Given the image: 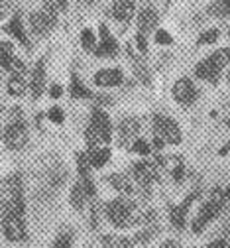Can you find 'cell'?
Returning a JSON list of instances; mask_svg holds the SVG:
<instances>
[{"label": "cell", "mask_w": 230, "mask_h": 248, "mask_svg": "<svg viewBox=\"0 0 230 248\" xmlns=\"http://www.w3.org/2000/svg\"><path fill=\"white\" fill-rule=\"evenodd\" d=\"M6 32H10V34H12V36H16L24 46H28V38H26V34H24V28H22L20 18H14V20L6 26Z\"/></svg>", "instance_id": "ffe728a7"}, {"label": "cell", "mask_w": 230, "mask_h": 248, "mask_svg": "<svg viewBox=\"0 0 230 248\" xmlns=\"http://www.w3.org/2000/svg\"><path fill=\"white\" fill-rule=\"evenodd\" d=\"M228 124H230V120H228Z\"/></svg>", "instance_id": "ee69618b"}, {"label": "cell", "mask_w": 230, "mask_h": 248, "mask_svg": "<svg viewBox=\"0 0 230 248\" xmlns=\"http://www.w3.org/2000/svg\"><path fill=\"white\" fill-rule=\"evenodd\" d=\"M158 24V14L154 8H144L138 16V26H140V34L150 32V30Z\"/></svg>", "instance_id": "5bb4252c"}, {"label": "cell", "mask_w": 230, "mask_h": 248, "mask_svg": "<svg viewBox=\"0 0 230 248\" xmlns=\"http://www.w3.org/2000/svg\"><path fill=\"white\" fill-rule=\"evenodd\" d=\"M81 42H83V47L87 51H95L97 49V40H95V34L91 32V30H85V32L81 34Z\"/></svg>", "instance_id": "4316f807"}, {"label": "cell", "mask_w": 230, "mask_h": 248, "mask_svg": "<svg viewBox=\"0 0 230 248\" xmlns=\"http://www.w3.org/2000/svg\"><path fill=\"white\" fill-rule=\"evenodd\" d=\"M108 158H110V150H106V148H93L91 154H89V162L95 168L104 166L108 162Z\"/></svg>", "instance_id": "ac0fdd59"}, {"label": "cell", "mask_w": 230, "mask_h": 248, "mask_svg": "<svg viewBox=\"0 0 230 248\" xmlns=\"http://www.w3.org/2000/svg\"><path fill=\"white\" fill-rule=\"evenodd\" d=\"M191 201H193V195L187 197V201H185L181 207L171 209V223H173L177 229H183V225H185V215H187V209H189Z\"/></svg>", "instance_id": "9a60e30c"}, {"label": "cell", "mask_w": 230, "mask_h": 248, "mask_svg": "<svg viewBox=\"0 0 230 248\" xmlns=\"http://www.w3.org/2000/svg\"><path fill=\"white\" fill-rule=\"evenodd\" d=\"M102 244L106 248H130V240L120 238V236H104Z\"/></svg>", "instance_id": "d4e9b609"}, {"label": "cell", "mask_w": 230, "mask_h": 248, "mask_svg": "<svg viewBox=\"0 0 230 248\" xmlns=\"http://www.w3.org/2000/svg\"><path fill=\"white\" fill-rule=\"evenodd\" d=\"M209 61L220 71V69L228 63V61H230V51H228V49H218V51H215V53L209 57Z\"/></svg>", "instance_id": "44dd1931"}, {"label": "cell", "mask_w": 230, "mask_h": 248, "mask_svg": "<svg viewBox=\"0 0 230 248\" xmlns=\"http://www.w3.org/2000/svg\"><path fill=\"white\" fill-rule=\"evenodd\" d=\"M136 44H138V49H140L142 53L148 49V46H146V38H144V34H140V32H138V36H136Z\"/></svg>", "instance_id": "d590c367"}, {"label": "cell", "mask_w": 230, "mask_h": 248, "mask_svg": "<svg viewBox=\"0 0 230 248\" xmlns=\"http://www.w3.org/2000/svg\"><path fill=\"white\" fill-rule=\"evenodd\" d=\"M106 215H108V219L114 227H128L132 223V211H130V205L122 199L118 201H112L108 203L106 207Z\"/></svg>", "instance_id": "7a4b0ae2"}, {"label": "cell", "mask_w": 230, "mask_h": 248, "mask_svg": "<svg viewBox=\"0 0 230 248\" xmlns=\"http://www.w3.org/2000/svg\"><path fill=\"white\" fill-rule=\"evenodd\" d=\"M12 57H14V55H12V44L0 42V65H2L4 69H8Z\"/></svg>", "instance_id": "7402d4cb"}, {"label": "cell", "mask_w": 230, "mask_h": 248, "mask_svg": "<svg viewBox=\"0 0 230 248\" xmlns=\"http://www.w3.org/2000/svg\"><path fill=\"white\" fill-rule=\"evenodd\" d=\"M173 179H175V181H181V179H183V166H181V164H177V166L173 168Z\"/></svg>", "instance_id": "8d00e7d4"}, {"label": "cell", "mask_w": 230, "mask_h": 248, "mask_svg": "<svg viewBox=\"0 0 230 248\" xmlns=\"http://www.w3.org/2000/svg\"><path fill=\"white\" fill-rule=\"evenodd\" d=\"M220 209L222 207H218L216 203H213V201H209L203 209H201V213H199V217L193 221V232H201L205 229V225L211 221V219H215V217L220 213Z\"/></svg>", "instance_id": "8992f818"}, {"label": "cell", "mask_w": 230, "mask_h": 248, "mask_svg": "<svg viewBox=\"0 0 230 248\" xmlns=\"http://www.w3.org/2000/svg\"><path fill=\"white\" fill-rule=\"evenodd\" d=\"M91 128L97 132L101 142H108L110 140V118L102 112V110H93V122H91Z\"/></svg>", "instance_id": "277c9868"}, {"label": "cell", "mask_w": 230, "mask_h": 248, "mask_svg": "<svg viewBox=\"0 0 230 248\" xmlns=\"http://www.w3.org/2000/svg\"><path fill=\"white\" fill-rule=\"evenodd\" d=\"M216 38H218V30H209V32L201 34L199 44H213V42H216Z\"/></svg>", "instance_id": "1f68e13d"}, {"label": "cell", "mask_w": 230, "mask_h": 248, "mask_svg": "<svg viewBox=\"0 0 230 248\" xmlns=\"http://www.w3.org/2000/svg\"><path fill=\"white\" fill-rule=\"evenodd\" d=\"M71 242H73L71 232H63V234H59V236L55 238L53 248H69V246H71Z\"/></svg>", "instance_id": "f1b7e54d"}, {"label": "cell", "mask_w": 230, "mask_h": 248, "mask_svg": "<svg viewBox=\"0 0 230 248\" xmlns=\"http://www.w3.org/2000/svg\"><path fill=\"white\" fill-rule=\"evenodd\" d=\"M122 75L118 69H102L95 75V83L101 87H112V85H120Z\"/></svg>", "instance_id": "8fae6325"}, {"label": "cell", "mask_w": 230, "mask_h": 248, "mask_svg": "<svg viewBox=\"0 0 230 248\" xmlns=\"http://www.w3.org/2000/svg\"><path fill=\"white\" fill-rule=\"evenodd\" d=\"M49 93H51V97H53V99H57V97H61V93H63V91H61V87H59V85H53Z\"/></svg>", "instance_id": "74e56055"}, {"label": "cell", "mask_w": 230, "mask_h": 248, "mask_svg": "<svg viewBox=\"0 0 230 248\" xmlns=\"http://www.w3.org/2000/svg\"><path fill=\"white\" fill-rule=\"evenodd\" d=\"M24 63H22V61L18 59V57H12V61H10V67H8V71H12V73H16L18 77L24 73Z\"/></svg>", "instance_id": "d6a6232c"}, {"label": "cell", "mask_w": 230, "mask_h": 248, "mask_svg": "<svg viewBox=\"0 0 230 248\" xmlns=\"http://www.w3.org/2000/svg\"><path fill=\"white\" fill-rule=\"evenodd\" d=\"M85 197H87V193H85V187L83 183H75L73 189H71V205L75 209H83L85 205Z\"/></svg>", "instance_id": "d6986e66"}, {"label": "cell", "mask_w": 230, "mask_h": 248, "mask_svg": "<svg viewBox=\"0 0 230 248\" xmlns=\"http://www.w3.org/2000/svg\"><path fill=\"white\" fill-rule=\"evenodd\" d=\"M228 150H230V142H228L226 146H222V150H220V154H222V156H224V154H228Z\"/></svg>", "instance_id": "b9f144b4"}, {"label": "cell", "mask_w": 230, "mask_h": 248, "mask_svg": "<svg viewBox=\"0 0 230 248\" xmlns=\"http://www.w3.org/2000/svg\"><path fill=\"white\" fill-rule=\"evenodd\" d=\"M53 18H49L45 12H36V14H32L30 16V24H32V30L36 34H40V36H43V34H47L49 30H51V26H53Z\"/></svg>", "instance_id": "30bf717a"}, {"label": "cell", "mask_w": 230, "mask_h": 248, "mask_svg": "<svg viewBox=\"0 0 230 248\" xmlns=\"http://www.w3.org/2000/svg\"><path fill=\"white\" fill-rule=\"evenodd\" d=\"M161 248H179V246H177V242H173V240H169V242H165V244H163Z\"/></svg>", "instance_id": "ab89813d"}, {"label": "cell", "mask_w": 230, "mask_h": 248, "mask_svg": "<svg viewBox=\"0 0 230 248\" xmlns=\"http://www.w3.org/2000/svg\"><path fill=\"white\" fill-rule=\"evenodd\" d=\"M195 73H197V77H201V79H205V81H211V83H216L218 81V69L211 63V61L207 59V61H201V63L195 67Z\"/></svg>", "instance_id": "4fadbf2b"}, {"label": "cell", "mask_w": 230, "mask_h": 248, "mask_svg": "<svg viewBox=\"0 0 230 248\" xmlns=\"http://www.w3.org/2000/svg\"><path fill=\"white\" fill-rule=\"evenodd\" d=\"M112 16L116 18L118 22H124L126 24L134 16V4H132V0H118V2L112 6Z\"/></svg>", "instance_id": "7c38bea8"}, {"label": "cell", "mask_w": 230, "mask_h": 248, "mask_svg": "<svg viewBox=\"0 0 230 248\" xmlns=\"http://www.w3.org/2000/svg\"><path fill=\"white\" fill-rule=\"evenodd\" d=\"M211 14H215L218 18L230 16V0H216V2H213L211 4Z\"/></svg>", "instance_id": "603a6c76"}, {"label": "cell", "mask_w": 230, "mask_h": 248, "mask_svg": "<svg viewBox=\"0 0 230 248\" xmlns=\"http://www.w3.org/2000/svg\"><path fill=\"white\" fill-rule=\"evenodd\" d=\"M77 162H79V171H81V175L83 177H87L89 175V156H85V154H79V158H77Z\"/></svg>", "instance_id": "f546056e"}, {"label": "cell", "mask_w": 230, "mask_h": 248, "mask_svg": "<svg viewBox=\"0 0 230 248\" xmlns=\"http://www.w3.org/2000/svg\"><path fill=\"white\" fill-rule=\"evenodd\" d=\"M43 83H45V71H43V61L36 65V71H34V79H32V93L34 97L38 99L43 91Z\"/></svg>", "instance_id": "2e32d148"}, {"label": "cell", "mask_w": 230, "mask_h": 248, "mask_svg": "<svg viewBox=\"0 0 230 248\" xmlns=\"http://www.w3.org/2000/svg\"><path fill=\"white\" fill-rule=\"evenodd\" d=\"M49 118H51L53 122H57V124H61V122H63V110L57 108V107L51 108V110H49Z\"/></svg>", "instance_id": "836d02e7"}, {"label": "cell", "mask_w": 230, "mask_h": 248, "mask_svg": "<svg viewBox=\"0 0 230 248\" xmlns=\"http://www.w3.org/2000/svg\"><path fill=\"white\" fill-rule=\"evenodd\" d=\"M173 97L181 103V105H191L197 99V91L193 87V83L189 79H179L173 87Z\"/></svg>", "instance_id": "5b68a950"}, {"label": "cell", "mask_w": 230, "mask_h": 248, "mask_svg": "<svg viewBox=\"0 0 230 248\" xmlns=\"http://www.w3.org/2000/svg\"><path fill=\"white\" fill-rule=\"evenodd\" d=\"M4 140H6V146L12 148V150H20L26 140H28V134H26V126L22 122H12L10 126L6 128L4 132Z\"/></svg>", "instance_id": "3957f363"}, {"label": "cell", "mask_w": 230, "mask_h": 248, "mask_svg": "<svg viewBox=\"0 0 230 248\" xmlns=\"http://www.w3.org/2000/svg\"><path fill=\"white\" fill-rule=\"evenodd\" d=\"M156 42H158V44H161V46L171 44V36H169L167 32H163V30H159V32L156 34Z\"/></svg>", "instance_id": "e575fe53"}, {"label": "cell", "mask_w": 230, "mask_h": 248, "mask_svg": "<svg viewBox=\"0 0 230 248\" xmlns=\"http://www.w3.org/2000/svg\"><path fill=\"white\" fill-rule=\"evenodd\" d=\"M140 126L134 118H126L120 122V144L122 146H132L136 142V134H138Z\"/></svg>", "instance_id": "ba28073f"}, {"label": "cell", "mask_w": 230, "mask_h": 248, "mask_svg": "<svg viewBox=\"0 0 230 248\" xmlns=\"http://www.w3.org/2000/svg\"><path fill=\"white\" fill-rule=\"evenodd\" d=\"M209 248H226V242L224 240H215L209 244Z\"/></svg>", "instance_id": "f35d334b"}, {"label": "cell", "mask_w": 230, "mask_h": 248, "mask_svg": "<svg viewBox=\"0 0 230 248\" xmlns=\"http://www.w3.org/2000/svg\"><path fill=\"white\" fill-rule=\"evenodd\" d=\"M71 95L77 97V99H85V97H91V93H89V89H85V87L79 83L77 77H73V79H71Z\"/></svg>", "instance_id": "484cf974"}, {"label": "cell", "mask_w": 230, "mask_h": 248, "mask_svg": "<svg viewBox=\"0 0 230 248\" xmlns=\"http://www.w3.org/2000/svg\"><path fill=\"white\" fill-rule=\"evenodd\" d=\"M24 91H26V85H24V81H22V77H12L10 81H8V93L10 95H14V97H20V95H24Z\"/></svg>", "instance_id": "cb8c5ba5"}, {"label": "cell", "mask_w": 230, "mask_h": 248, "mask_svg": "<svg viewBox=\"0 0 230 248\" xmlns=\"http://www.w3.org/2000/svg\"><path fill=\"white\" fill-rule=\"evenodd\" d=\"M134 175H136V179H138L142 185H150L152 181L158 179V171H156V168H154L152 164H148V162H140V164H136V166H134Z\"/></svg>", "instance_id": "9c48e42d"}, {"label": "cell", "mask_w": 230, "mask_h": 248, "mask_svg": "<svg viewBox=\"0 0 230 248\" xmlns=\"http://www.w3.org/2000/svg\"><path fill=\"white\" fill-rule=\"evenodd\" d=\"M101 36H102L101 47H97V49H95V53H97L99 57H108V55H114V53L118 51V46H116V42H114V38L110 36L108 28H106L104 24L101 26Z\"/></svg>", "instance_id": "52a82bcc"}, {"label": "cell", "mask_w": 230, "mask_h": 248, "mask_svg": "<svg viewBox=\"0 0 230 248\" xmlns=\"http://www.w3.org/2000/svg\"><path fill=\"white\" fill-rule=\"evenodd\" d=\"M0 14H2V0H0Z\"/></svg>", "instance_id": "7bdbcfd3"}, {"label": "cell", "mask_w": 230, "mask_h": 248, "mask_svg": "<svg viewBox=\"0 0 230 248\" xmlns=\"http://www.w3.org/2000/svg\"><path fill=\"white\" fill-rule=\"evenodd\" d=\"M132 65H134V71H136V75H138V79L142 81V83H150V77H148V69L142 65V61H138L134 55H132Z\"/></svg>", "instance_id": "83f0119b"}, {"label": "cell", "mask_w": 230, "mask_h": 248, "mask_svg": "<svg viewBox=\"0 0 230 248\" xmlns=\"http://www.w3.org/2000/svg\"><path fill=\"white\" fill-rule=\"evenodd\" d=\"M132 150L138 152L140 156H148V154H150V146H148L146 140H136V142L132 144Z\"/></svg>", "instance_id": "4dcf8cb0"}, {"label": "cell", "mask_w": 230, "mask_h": 248, "mask_svg": "<svg viewBox=\"0 0 230 248\" xmlns=\"http://www.w3.org/2000/svg\"><path fill=\"white\" fill-rule=\"evenodd\" d=\"M154 128H156L158 138H161L163 142H169V144H179L181 142V132L177 128V124L171 118L156 116L154 118Z\"/></svg>", "instance_id": "6da1fadb"}, {"label": "cell", "mask_w": 230, "mask_h": 248, "mask_svg": "<svg viewBox=\"0 0 230 248\" xmlns=\"http://www.w3.org/2000/svg\"><path fill=\"white\" fill-rule=\"evenodd\" d=\"M57 4H59L61 10H65V8H67V0H57Z\"/></svg>", "instance_id": "60d3db41"}, {"label": "cell", "mask_w": 230, "mask_h": 248, "mask_svg": "<svg viewBox=\"0 0 230 248\" xmlns=\"http://www.w3.org/2000/svg\"><path fill=\"white\" fill-rule=\"evenodd\" d=\"M108 181L112 183V187H114V189H118V191H120V193H124V195H132V193H134L132 183H130L124 175L114 173V175H110V177H108Z\"/></svg>", "instance_id": "e0dca14e"}]
</instances>
